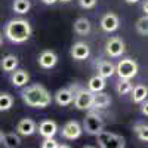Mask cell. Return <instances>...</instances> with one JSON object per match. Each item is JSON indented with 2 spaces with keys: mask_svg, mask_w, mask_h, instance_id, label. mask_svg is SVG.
<instances>
[{
  "mask_svg": "<svg viewBox=\"0 0 148 148\" xmlns=\"http://www.w3.org/2000/svg\"><path fill=\"white\" fill-rule=\"evenodd\" d=\"M18 64H19V61H18V58L15 55H6V56H3L2 62H0V67H2L3 71L12 73L14 70H16Z\"/></svg>",
  "mask_w": 148,
  "mask_h": 148,
  "instance_id": "cell-19",
  "label": "cell"
},
{
  "mask_svg": "<svg viewBox=\"0 0 148 148\" xmlns=\"http://www.w3.org/2000/svg\"><path fill=\"white\" fill-rule=\"evenodd\" d=\"M73 99H74V92L70 88L59 89L55 93V101L58 102V105H70Z\"/></svg>",
  "mask_w": 148,
  "mask_h": 148,
  "instance_id": "cell-16",
  "label": "cell"
},
{
  "mask_svg": "<svg viewBox=\"0 0 148 148\" xmlns=\"http://www.w3.org/2000/svg\"><path fill=\"white\" fill-rule=\"evenodd\" d=\"M96 136V142L102 148H123L126 145V141L120 135H116L113 132H107V130H101L99 133L95 135Z\"/></svg>",
  "mask_w": 148,
  "mask_h": 148,
  "instance_id": "cell-3",
  "label": "cell"
},
{
  "mask_svg": "<svg viewBox=\"0 0 148 148\" xmlns=\"http://www.w3.org/2000/svg\"><path fill=\"white\" fill-rule=\"evenodd\" d=\"M141 104V113L144 114V116H148V102H147V99H144L142 102H139Z\"/></svg>",
  "mask_w": 148,
  "mask_h": 148,
  "instance_id": "cell-30",
  "label": "cell"
},
{
  "mask_svg": "<svg viewBox=\"0 0 148 148\" xmlns=\"http://www.w3.org/2000/svg\"><path fill=\"white\" fill-rule=\"evenodd\" d=\"M136 31L142 37H145L148 34V19H147V15H144V16H141L138 19V22H136Z\"/></svg>",
  "mask_w": 148,
  "mask_h": 148,
  "instance_id": "cell-27",
  "label": "cell"
},
{
  "mask_svg": "<svg viewBox=\"0 0 148 148\" xmlns=\"http://www.w3.org/2000/svg\"><path fill=\"white\" fill-rule=\"evenodd\" d=\"M2 42H3V37H2V34H0V46H2Z\"/></svg>",
  "mask_w": 148,
  "mask_h": 148,
  "instance_id": "cell-35",
  "label": "cell"
},
{
  "mask_svg": "<svg viewBox=\"0 0 148 148\" xmlns=\"http://www.w3.org/2000/svg\"><path fill=\"white\" fill-rule=\"evenodd\" d=\"M42 147H43V148H65L67 145L58 144L53 138H45V141L42 142Z\"/></svg>",
  "mask_w": 148,
  "mask_h": 148,
  "instance_id": "cell-28",
  "label": "cell"
},
{
  "mask_svg": "<svg viewBox=\"0 0 148 148\" xmlns=\"http://www.w3.org/2000/svg\"><path fill=\"white\" fill-rule=\"evenodd\" d=\"M82 132H83V127L80 126V123L76 121V120H70V121H67L64 125L62 130H61V135H62L65 139L74 141V139L80 138Z\"/></svg>",
  "mask_w": 148,
  "mask_h": 148,
  "instance_id": "cell-8",
  "label": "cell"
},
{
  "mask_svg": "<svg viewBox=\"0 0 148 148\" xmlns=\"http://www.w3.org/2000/svg\"><path fill=\"white\" fill-rule=\"evenodd\" d=\"M90 30H92V24L88 18H77L76 22H74V31H76L79 36L89 34Z\"/></svg>",
  "mask_w": 148,
  "mask_h": 148,
  "instance_id": "cell-18",
  "label": "cell"
},
{
  "mask_svg": "<svg viewBox=\"0 0 148 148\" xmlns=\"http://www.w3.org/2000/svg\"><path fill=\"white\" fill-rule=\"evenodd\" d=\"M132 83H130V80L129 79H120L119 80V83H117V93L120 95V96H123V95H127V93H130V90H132Z\"/></svg>",
  "mask_w": 148,
  "mask_h": 148,
  "instance_id": "cell-25",
  "label": "cell"
},
{
  "mask_svg": "<svg viewBox=\"0 0 148 148\" xmlns=\"http://www.w3.org/2000/svg\"><path fill=\"white\" fill-rule=\"evenodd\" d=\"M70 55L73 56V59H77V61H83L90 55V47L83 43V42H77L71 46V51Z\"/></svg>",
  "mask_w": 148,
  "mask_h": 148,
  "instance_id": "cell-10",
  "label": "cell"
},
{
  "mask_svg": "<svg viewBox=\"0 0 148 148\" xmlns=\"http://www.w3.org/2000/svg\"><path fill=\"white\" fill-rule=\"evenodd\" d=\"M33 30L27 19H10L6 24L5 36L12 43H24L30 39Z\"/></svg>",
  "mask_w": 148,
  "mask_h": 148,
  "instance_id": "cell-2",
  "label": "cell"
},
{
  "mask_svg": "<svg viewBox=\"0 0 148 148\" xmlns=\"http://www.w3.org/2000/svg\"><path fill=\"white\" fill-rule=\"evenodd\" d=\"M105 51L110 56L119 58V56L123 55V52H125V42H123L120 37H116V36L110 37L105 43Z\"/></svg>",
  "mask_w": 148,
  "mask_h": 148,
  "instance_id": "cell-7",
  "label": "cell"
},
{
  "mask_svg": "<svg viewBox=\"0 0 148 148\" xmlns=\"http://www.w3.org/2000/svg\"><path fill=\"white\" fill-rule=\"evenodd\" d=\"M42 2H43L45 5H53V3L58 2V0H42Z\"/></svg>",
  "mask_w": 148,
  "mask_h": 148,
  "instance_id": "cell-32",
  "label": "cell"
},
{
  "mask_svg": "<svg viewBox=\"0 0 148 148\" xmlns=\"http://www.w3.org/2000/svg\"><path fill=\"white\" fill-rule=\"evenodd\" d=\"M21 98L28 107H33V108H46L52 102V95L49 93V90L45 86L39 83L27 86L21 92Z\"/></svg>",
  "mask_w": 148,
  "mask_h": 148,
  "instance_id": "cell-1",
  "label": "cell"
},
{
  "mask_svg": "<svg viewBox=\"0 0 148 148\" xmlns=\"http://www.w3.org/2000/svg\"><path fill=\"white\" fill-rule=\"evenodd\" d=\"M111 104V98L108 93H104L102 90L99 92H93V98H92V108L96 110H104L107 107H110Z\"/></svg>",
  "mask_w": 148,
  "mask_h": 148,
  "instance_id": "cell-12",
  "label": "cell"
},
{
  "mask_svg": "<svg viewBox=\"0 0 148 148\" xmlns=\"http://www.w3.org/2000/svg\"><path fill=\"white\" fill-rule=\"evenodd\" d=\"M83 129L89 135H96L104 129V119L96 113V111H89L83 120Z\"/></svg>",
  "mask_w": 148,
  "mask_h": 148,
  "instance_id": "cell-4",
  "label": "cell"
},
{
  "mask_svg": "<svg viewBox=\"0 0 148 148\" xmlns=\"http://www.w3.org/2000/svg\"><path fill=\"white\" fill-rule=\"evenodd\" d=\"M12 8H14V12H16L19 15H24L30 10L31 3H30V0H15Z\"/></svg>",
  "mask_w": 148,
  "mask_h": 148,
  "instance_id": "cell-24",
  "label": "cell"
},
{
  "mask_svg": "<svg viewBox=\"0 0 148 148\" xmlns=\"http://www.w3.org/2000/svg\"><path fill=\"white\" fill-rule=\"evenodd\" d=\"M61 2H65V3H68V2H71V0H61Z\"/></svg>",
  "mask_w": 148,
  "mask_h": 148,
  "instance_id": "cell-36",
  "label": "cell"
},
{
  "mask_svg": "<svg viewBox=\"0 0 148 148\" xmlns=\"http://www.w3.org/2000/svg\"><path fill=\"white\" fill-rule=\"evenodd\" d=\"M58 62V55L53 51H43L39 55V65L45 70L53 68Z\"/></svg>",
  "mask_w": 148,
  "mask_h": 148,
  "instance_id": "cell-11",
  "label": "cell"
},
{
  "mask_svg": "<svg viewBox=\"0 0 148 148\" xmlns=\"http://www.w3.org/2000/svg\"><path fill=\"white\" fill-rule=\"evenodd\" d=\"M142 10H144V14L147 15V12H148V2H147V0L142 3Z\"/></svg>",
  "mask_w": 148,
  "mask_h": 148,
  "instance_id": "cell-31",
  "label": "cell"
},
{
  "mask_svg": "<svg viewBox=\"0 0 148 148\" xmlns=\"http://www.w3.org/2000/svg\"><path fill=\"white\" fill-rule=\"evenodd\" d=\"M36 132V123L33 119H22L18 126H16V133L22 136H31Z\"/></svg>",
  "mask_w": 148,
  "mask_h": 148,
  "instance_id": "cell-14",
  "label": "cell"
},
{
  "mask_svg": "<svg viewBox=\"0 0 148 148\" xmlns=\"http://www.w3.org/2000/svg\"><path fill=\"white\" fill-rule=\"evenodd\" d=\"M2 141H3V132L0 130V144H2Z\"/></svg>",
  "mask_w": 148,
  "mask_h": 148,
  "instance_id": "cell-33",
  "label": "cell"
},
{
  "mask_svg": "<svg viewBox=\"0 0 148 148\" xmlns=\"http://www.w3.org/2000/svg\"><path fill=\"white\" fill-rule=\"evenodd\" d=\"M12 84L15 86V88H22V86H25L30 80V76L25 70H14V74H12Z\"/></svg>",
  "mask_w": 148,
  "mask_h": 148,
  "instance_id": "cell-17",
  "label": "cell"
},
{
  "mask_svg": "<svg viewBox=\"0 0 148 148\" xmlns=\"http://www.w3.org/2000/svg\"><path fill=\"white\" fill-rule=\"evenodd\" d=\"M39 132L43 138H53L58 132V125L53 120H43L39 125Z\"/></svg>",
  "mask_w": 148,
  "mask_h": 148,
  "instance_id": "cell-15",
  "label": "cell"
},
{
  "mask_svg": "<svg viewBox=\"0 0 148 148\" xmlns=\"http://www.w3.org/2000/svg\"><path fill=\"white\" fill-rule=\"evenodd\" d=\"M98 0H79V5L83 8V9H92L95 8Z\"/></svg>",
  "mask_w": 148,
  "mask_h": 148,
  "instance_id": "cell-29",
  "label": "cell"
},
{
  "mask_svg": "<svg viewBox=\"0 0 148 148\" xmlns=\"http://www.w3.org/2000/svg\"><path fill=\"white\" fill-rule=\"evenodd\" d=\"M116 73L119 74L120 79H133L138 74V64L136 61H133L132 58H125L120 59L119 64L116 67Z\"/></svg>",
  "mask_w": 148,
  "mask_h": 148,
  "instance_id": "cell-5",
  "label": "cell"
},
{
  "mask_svg": "<svg viewBox=\"0 0 148 148\" xmlns=\"http://www.w3.org/2000/svg\"><path fill=\"white\" fill-rule=\"evenodd\" d=\"M120 25V19L116 14H113V12H110V14H105L101 19V28L107 33H113L119 28Z\"/></svg>",
  "mask_w": 148,
  "mask_h": 148,
  "instance_id": "cell-9",
  "label": "cell"
},
{
  "mask_svg": "<svg viewBox=\"0 0 148 148\" xmlns=\"http://www.w3.org/2000/svg\"><path fill=\"white\" fill-rule=\"evenodd\" d=\"M92 98H93V92L86 90V89H79L74 93V105L77 110H92Z\"/></svg>",
  "mask_w": 148,
  "mask_h": 148,
  "instance_id": "cell-6",
  "label": "cell"
},
{
  "mask_svg": "<svg viewBox=\"0 0 148 148\" xmlns=\"http://www.w3.org/2000/svg\"><path fill=\"white\" fill-rule=\"evenodd\" d=\"M133 132L136 133V136L139 138L141 142H148V126L145 123H136L133 126Z\"/></svg>",
  "mask_w": 148,
  "mask_h": 148,
  "instance_id": "cell-23",
  "label": "cell"
},
{
  "mask_svg": "<svg viewBox=\"0 0 148 148\" xmlns=\"http://www.w3.org/2000/svg\"><path fill=\"white\" fill-rule=\"evenodd\" d=\"M88 88L90 92H99V90H104L105 88V79L101 77L99 74H96V76H93L89 83H88Z\"/></svg>",
  "mask_w": 148,
  "mask_h": 148,
  "instance_id": "cell-22",
  "label": "cell"
},
{
  "mask_svg": "<svg viewBox=\"0 0 148 148\" xmlns=\"http://www.w3.org/2000/svg\"><path fill=\"white\" fill-rule=\"evenodd\" d=\"M2 144H3L6 148H15V147H19V145H21V138H19V135H18V133L10 132V133L3 135V141H2Z\"/></svg>",
  "mask_w": 148,
  "mask_h": 148,
  "instance_id": "cell-21",
  "label": "cell"
},
{
  "mask_svg": "<svg viewBox=\"0 0 148 148\" xmlns=\"http://www.w3.org/2000/svg\"><path fill=\"white\" fill-rule=\"evenodd\" d=\"M14 105V98L9 93H0V111H8Z\"/></svg>",
  "mask_w": 148,
  "mask_h": 148,
  "instance_id": "cell-26",
  "label": "cell"
},
{
  "mask_svg": "<svg viewBox=\"0 0 148 148\" xmlns=\"http://www.w3.org/2000/svg\"><path fill=\"white\" fill-rule=\"evenodd\" d=\"M96 71L101 77L104 79H110L113 74L116 73V67L111 61H105V59H101L96 62Z\"/></svg>",
  "mask_w": 148,
  "mask_h": 148,
  "instance_id": "cell-13",
  "label": "cell"
},
{
  "mask_svg": "<svg viewBox=\"0 0 148 148\" xmlns=\"http://www.w3.org/2000/svg\"><path fill=\"white\" fill-rule=\"evenodd\" d=\"M130 93H132V101L135 104H139L144 99H147L148 89H147V86H144V84H138V86H135V88H132Z\"/></svg>",
  "mask_w": 148,
  "mask_h": 148,
  "instance_id": "cell-20",
  "label": "cell"
},
{
  "mask_svg": "<svg viewBox=\"0 0 148 148\" xmlns=\"http://www.w3.org/2000/svg\"><path fill=\"white\" fill-rule=\"evenodd\" d=\"M127 3H136V2H139V0H126Z\"/></svg>",
  "mask_w": 148,
  "mask_h": 148,
  "instance_id": "cell-34",
  "label": "cell"
}]
</instances>
